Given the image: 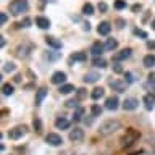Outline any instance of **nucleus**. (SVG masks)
<instances>
[{
    "label": "nucleus",
    "instance_id": "10",
    "mask_svg": "<svg viewBox=\"0 0 155 155\" xmlns=\"http://www.w3.org/2000/svg\"><path fill=\"white\" fill-rule=\"evenodd\" d=\"M131 53H133V50L128 47V48H123L121 52H118V53H115L113 55V60L115 61H121V60H126V58H129L131 57Z\"/></svg>",
    "mask_w": 155,
    "mask_h": 155
},
{
    "label": "nucleus",
    "instance_id": "9",
    "mask_svg": "<svg viewBox=\"0 0 155 155\" xmlns=\"http://www.w3.org/2000/svg\"><path fill=\"white\" fill-rule=\"evenodd\" d=\"M110 31H111V26H110L108 21H102V23H99V26H97V32H99L100 36H108Z\"/></svg>",
    "mask_w": 155,
    "mask_h": 155
},
{
    "label": "nucleus",
    "instance_id": "47",
    "mask_svg": "<svg viewBox=\"0 0 155 155\" xmlns=\"http://www.w3.org/2000/svg\"><path fill=\"white\" fill-rule=\"evenodd\" d=\"M152 26H153V29H155V19H153V21H152Z\"/></svg>",
    "mask_w": 155,
    "mask_h": 155
},
{
    "label": "nucleus",
    "instance_id": "25",
    "mask_svg": "<svg viewBox=\"0 0 155 155\" xmlns=\"http://www.w3.org/2000/svg\"><path fill=\"white\" fill-rule=\"evenodd\" d=\"M74 91V86L73 84H63V86H60V92L61 94H70V92H73Z\"/></svg>",
    "mask_w": 155,
    "mask_h": 155
},
{
    "label": "nucleus",
    "instance_id": "45",
    "mask_svg": "<svg viewBox=\"0 0 155 155\" xmlns=\"http://www.w3.org/2000/svg\"><path fill=\"white\" fill-rule=\"evenodd\" d=\"M137 10H140V5H134V7H133V12H137Z\"/></svg>",
    "mask_w": 155,
    "mask_h": 155
},
{
    "label": "nucleus",
    "instance_id": "40",
    "mask_svg": "<svg viewBox=\"0 0 155 155\" xmlns=\"http://www.w3.org/2000/svg\"><path fill=\"white\" fill-rule=\"evenodd\" d=\"M5 23H7V15L0 13V24H5Z\"/></svg>",
    "mask_w": 155,
    "mask_h": 155
},
{
    "label": "nucleus",
    "instance_id": "30",
    "mask_svg": "<svg viewBox=\"0 0 155 155\" xmlns=\"http://www.w3.org/2000/svg\"><path fill=\"white\" fill-rule=\"evenodd\" d=\"M94 66H97V68H105V66H107V61L104 60V58H99V57H97L95 60H94Z\"/></svg>",
    "mask_w": 155,
    "mask_h": 155
},
{
    "label": "nucleus",
    "instance_id": "11",
    "mask_svg": "<svg viewBox=\"0 0 155 155\" xmlns=\"http://www.w3.org/2000/svg\"><path fill=\"white\" fill-rule=\"evenodd\" d=\"M118 107H120L118 97H108V99L105 100V108L107 110H116Z\"/></svg>",
    "mask_w": 155,
    "mask_h": 155
},
{
    "label": "nucleus",
    "instance_id": "24",
    "mask_svg": "<svg viewBox=\"0 0 155 155\" xmlns=\"http://www.w3.org/2000/svg\"><path fill=\"white\" fill-rule=\"evenodd\" d=\"M32 126H34V131H36L37 134H41V133H42V121L39 120V118H34Z\"/></svg>",
    "mask_w": 155,
    "mask_h": 155
},
{
    "label": "nucleus",
    "instance_id": "27",
    "mask_svg": "<svg viewBox=\"0 0 155 155\" xmlns=\"http://www.w3.org/2000/svg\"><path fill=\"white\" fill-rule=\"evenodd\" d=\"M2 92H3V95H12L13 92H15V89H13V86H12V84H3Z\"/></svg>",
    "mask_w": 155,
    "mask_h": 155
},
{
    "label": "nucleus",
    "instance_id": "15",
    "mask_svg": "<svg viewBox=\"0 0 155 155\" xmlns=\"http://www.w3.org/2000/svg\"><path fill=\"white\" fill-rule=\"evenodd\" d=\"M45 44L48 47H52V48H61V42L58 41L57 37H52V36H47L45 37Z\"/></svg>",
    "mask_w": 155,
    "mask_h": 155
},
{
    "label": "nucleus",
    "instance_id": "22",
    "mask_svg": "<svg viewBox=\"0 0 155 155\" xmlns=\"http://www.w3.org/2000/svg\"><path fill=\"white\" fill-rule=\"evenodd\" d=\"M144 66H147V68H152V66H155V55H145L144 57Z\"/></svg>",
    "mask_w": 155,
    "mask_h": 155
},
{
    "label": "nucleus",
    "instance_id": "21",
    "mask_svg": "<svg viewBox=\"0 0 155 155\" xmlns=\"http://www.w3.org/2000/svg\"><path fill=\"white\" fill-rule=\"evenodd\" d=\"M104 94H105V91L102 89V87H95V89L91 92V97H92L94 100H99V99H102V97H104Z\"/></svg>",
    "mask_w": 155,
    "mask_h": 155
},
{
    "label": "nucleus",
    "instance_id": "32",
    "mask_svg": "<svg viewBox=\"0 0 155 155\" xmlns=\"http://www.w3.org/2000/svg\"><path fill=\"white\" fill-rule=\"evenodd\" d=\"M126 7V2H124V0H116V2H115V8L116 10H123Z\"/></svg>",
    "mask_w": 155,
    "mask_h": 155
},
{
    "label": "nucleus",
    "instance_id": "13",
    "mask_svg": "<svg viewBox=\"0 0 155 155\" xmlns=\"http://www.w3.org/2000/svg\"><path fill=\"white\" fill-rule=\"evenodd\" d=\"M105 50V45H102L100 42H95V44H92V47H91V53L94 57H100L102 53H104Z\"/></svg>",
    "mask_w": 155,
    "mask_h": 155
},
{
    "label": "nucleus",
    "instance_id": "26",
    "mask_svg": "<svg viewBox=\"0 0 155 155\" xmlns=\"http://www.w3.org/2000/svg\"><path fill=\"white\" fill-rule=\"evenodd\" d=\"M82 13L87 15V16H91V15H94V7H92V3H86L84 7H82Z\"/></svg>",
    "mask_w": 155,
    "mask_h": 155
},
{
    "label": "nucleus",
    "instance_id": "20",
    "mask_svg": "<svg viewBox=\"0 0 155 155\" xmlns=\"http://www.w3.org/2000/svg\"><path fill=\"white\" fill-rule=\"evenodd\" d=\"M45 95H47V89L45 87H41V89L37 91V94H36V105L37 107L42 104V100L45 99Z\"/></svg>",
    "mask_w": 155,
    "mask_h": 155
},
{
    "label": "nucleus",
    "instance_id": "1",
    "mask_svg": "<svg viewBox=\"0 0 155 155\" xmlns=\"http://www.w3.org/2000/svg\"><path fill=\"white\" fill-rule=\"evenodd\" d=\"M120 128H121V123L118 120H108V121H105V123L100 124L99 134L100 136H110V134H113L115 131H118Z\"/></svg>",
    "mask_w": 155,
    "mask_h": 155
},
{
    "label": "nucleus",
    "instance_id": "31",
    "mask_svg": "<svg viewBox=\"0 0 155 155\" xmlns=\"http://www.w3.org/2000/svg\"><path fill=\"white\" fill-rule=\"evenodd\" d=\"M3 71H5V73L15 71V65H13V63H5V65H3Z\"/></svg>",
    "mask_w": 155,
    "mask_h": 155
},
{
    "label": "nucleus",
    "instance_id": "46",
    "mask_svg": "<svg viewBox=\"0 0 155 155\" xmlns=\"http://www.w3.org/2000/svg\"><path fill=\"white\" fill-rule=\"evenodd\" d=\"M0 45H2V47L5 45V39L3 37H0Z\"/></svg>",
    "mask_w": 155,
    "mask_h": 155
},
{
    "label": "nucleus",
    "instance_id": "41",
    "mask_svg": "<svg viewBox=\"0 0 155 155\" xmlns=\"http://www.w3.org/2000/svg\"><path fill=\"white\" fill-rule=\"evenodd\" d=\"M23 24H24V28H28L29 24H31V19H29V18H24L23 23H21V26H23Z\"/></svg>",
    "mask_w": 155,
    "mask_h": 155
},
{
    "label": "nucleus",
    "instance_id": "36",
    "mask_svg": "<svg viewBox=\"0 0 155 155\" xmlns=\"http://www.w3.org/2000/svg\"><path fill=\"white\" fill-rule=\"evenodd\" d=\"M113 71L115 73H123V68H121V65H118V63H115V65H113Z\"/></svg>",
    "mask_w": 155,
    "mask_h": 155
},
{
    "label": "nucleus",
    "instance_id": "23",
    "mask_svg": "<svg viewBox=\"0 0 155 155\" xmlns=\"http://www.w3.org/2000/svg\"><path fill=\"white\" fill-rule=\"evenodd\" d=\"M116 47H118V42H116L115 39H107V42H105V50H115Z\"/></svg>",
    "mask_w": 155,
    "mask_h": 155
},
{
    "label": "nucleus",
    "instance_id": "14",
    "mask_svg": "<svg viewBox=\"0 0 155 155\" xmlns=\"http://www.w3.org/2000/svg\"><path fill=\"white\" fill-rule=\"evenodd\" d=\"M144 105L147 110H152L155 107V95L153 94H145L144 95Z\"/></svg>",
    "mask_w": 155,
    "mask_h": 155
},
{
    "label": "nucleus",
    "instance_id": "19",
    "mask_svg": "<svg viewBox=\"0 0 155 155\" xmlns=\"http://www.w3.org/2000/svg\"><path fill=\"white\" fill-rule=\"evenodd\" d=\"M87 60V55L84 52H78V53H73V55L70 57V63L73 61H86Z\"/></svg>",
    "mask_w": 155,
    "mask_h": 155
},
{
    "label": "nucleus",
    "instance_id": "37",
    "mask_svg": "<svg viewBox=\"0 0 155 155\" xmlns=\"http://www.w3.org/2000/svg\"><path fill=\"white\" fill-rule=\"evenodd\" d=\"M86 97V91L84 89H78V99H84Z\"/></svg>",
    "mask_w": 155,
    "mask_h": 155
},
{
    "label": "nucleus",
    "instance_id": "43",
    "mask_svg": "<svg viewBox=\"0 0 155 155\" xmlns=\"http://www.w3.org/2000/svg\"><path fill=\"white\" fill-rule=\"evenodd\" d=\"M19 81H21V74H16L15 76V82H19Z\"/></svg>",
    "mask_w": 155,
    "mask_h": 155
},
{
    "label": "nucleus",
    "instance_id": "6",
    "mask_svg": "<svg viewBox=\"0 0 155 155\" xmlns=\"http://www.w3.org/2000/svg\"><path fill=\"white\" fill-rule=\"evenodd\" d=\"M126 84H128V82H124L121 79H111L110 81V87L113 91H116V92H124L126 91Z\"/></svg>",
    "mask_w": 155,
    "mask_h": 155
},
{
    "label": "nucleus",
    "instance_id": "4",
    "mask_svg": "<svg viewBox=\"0 0 155 155\" xmlns=\"http://www.w3.org/2000/svg\"><path fill=\"white\" fill-rule=\"evenodd\" d=\"M26 131H28V128L26 126H15L13 129H10L8 131V137L10 139H13V140H16V139H19V137H23L24 134H26Z\"/></svg>",
    "mask_w": 155,
    "mask_h": 155
},
{
    "label": "nucleus",
    "instance_id": "8",
    "mask_svg": "<svg viewBox=\"0 0 155 155\" xmlns=\"http://www.w3.org/2000/svg\"><path fill=\"white\" fill-rule=\"evenodd\" d=\"M139 107V100L137 99H126L124 102H123V110H126V111H131V110H136Z\"/></svg>",
    "mask_w": 155,
    "mask_h": 155
},
{
    "label": "nucleus",
    "instance_id": "2",
    "mask_svg": "<svg viewBox=\"0 0 155 155\" xmlns=\"http://www.w3.org/2000/svg\"><path fill=\"white\" fill-rule=\"evenodd\" d=\"M139 137H140L139 131L134 128H129V129H126V134L121 137V144H123V147H131Z\"/></svg>",
    "mask_w": 155,
    "mask_h": 155
},
{
    "label": "nucleus",
    "instance_id": "7",
    "mask_svg": "<svg viewBox=\"0 0 155 155\" xmlns=\"http://www.w3.org/2000/svg\"><path fill=\"white\" fill-rule=\"evenodd\" d=\"M82 137H84V131L81 128H74L70 131V140H73V142H79V140H82Z\"/></svg>",
    "mask_w": 155,
    "mask_h": 155
},
{
    "label": "nucleus",
    "instance_id": "38",
    "mask_svg": "<svg viewBox=\"0 0 155 155\" xmlns=\"http://www.w3.org/2000/svg\"><path fill=\"white\" fill-rule=\"evenodd\" d=\"M107 8H108V7H107V3H104V2L99 3V10H100L102 13H105V12H107Z\"/></svg>",
    "mask_w": 155,
    "mask_h": 155
},
{
    "label": "nucleus",
    "instance_id": "35",
    "mask_svg": "<svg viewBox=\"0 0 155 155\" xmlns=\"http://www.w3.org/2000/svg\"><path fill=\"white\" fill-rule=\"evenodd\" d=\"M124 78H126V82H128V84H131V82L134 81V78H133V74H131V73H126Z\"/></svg>",
    "mask_w": 155,
    "mask_h": 155
},
{
    "label": "nucleus",
    "instance_id": "17",
    "mask_svg": "<svg viewBox=\"0 0 155 155\" xmlns=\"http://www.w3.org/2000/svg\"><path fill=\"white\" fill-rule=\"evenodd\" d=\"M36 24L41 29H48L50 28V21H48V18H45V16H37L36 18Z\"/></svg>",
    "mask_w": 155,
    "mask_h": 155
},
{
    "label": "nucleus",
    "instance_id": "28",
    "mask_svg": "<svg viewBox=\"0 0 155 155\" xmlns=\"http://www.w3.org/2000/svg\"><path fill=\"white\" fill-rule=\"evenodd\" d=\"M91 113H92V116H100V113H102V108L97 104H94L91 107Z\"/></svg>",
    "mask_w": 155,
    "mask_h": 155
},
{
    "label": "nucleus",
    "instance_id": "3",
    "mask_svg": "<svg viewBox=\"0 0 155 155\" xmlns=\"http://www.w3.org/2000/svg\"><path fill=\"white\" fill-rule=\"evenodd\" d=\"M28 10V0H12L10 3V13L12 15H21Z\"/></svg>",
    "mask_w": 155,
    "mask_h": 155
},
{
    "label": "nucleus",
    "instance_id": "42",
    "mask_svg": "<svg viewBox=\"0 0 155 155\" xmlns=\"http://www.w3.org/2000/svg\"><path fill=\"white\" fill-rule=\"evenodd\" d=\"M116 24H118V28L121 29V28H124L126 23H124V19H118V21H116Z\"/></svg>",
    "mask_w": 155,
    "mask_h": 155
},
{
    "label": "nucleus",
    "instance_id": "44",
    "mask_svg": "<svg viewBox=\"0 0 155 155\" xmlns=\"http://www.w3.org/2000/svg\"><path fill=\"white\" fill-rule=\"evenodd\" d=\"M147 47L149 48H153L155 47V42H147Z\"/></svg>",
    "mask_w": 155,
    "mask_h": 155
},
{
    "label": "nucleus",
    "instance_id": "5",
    "mask_svg": "<svg viewBox=\"0 0 155 155\" xmlns=\"http://www.w3.org/2000/svg\"><path fill=\"white\" fill-rule=\"evenodd\" d=\"M45 140H47L48 145H53V147H57V145H61V142H63L61 136L57 134V133H48V134L45 136Z\"/></svg>",
    "mask_w": 155,
    "mask_h": 155
},
{
    "label": "nucleus",
    "instance_id": "34",
    "mask_svg": "<svg viewBox=\"0 0 155 155\" xmlns=\"http://www.w3.org/2000/svg\"><path fill=\"white\" fill-rule=\"evenodd\" d=\"M66 107L68 108H78V100H68Z\"/></svg>",
    "mask_w": 155,
    "mask_h": 155
},
{
    "label": "nucleus",
    "instance_id": "33",
    "mask_svg": "<svg viewBox=\"0 0 155 155\" xmlns=\"http://www.w3.org/2000/svg\"><path fill=\"white\" fill-rule=\"evenodd\" d=\"M134 34H136V36H139V37H144V39H147V32H145V31H142V29H136V31H134Z\"/></svg>",
    "mask_w": 155,
    "mask_h": 155
},
{
    "label": "nucleus",
    "instance_id": "12",
    "mask_svg": "<svg viewBox=\"0 0 155 155\" xmlns=\"http://www.w3.org/2000/svg\"><path fill=\"white\" fill-rule=\"evenodd\" d=\"M65 81H66V73H63V71L53 73V76H52V82H53V84H63Z\"/></svg>",
    "mask_w": 155,
    "mask_h": 155
},
{
    "label": "nucleus",
    "instance_id": "16",
    "mask_svg": "<svg viewBox=\"0 0 155 155\" xmlns=\"http://www.w3.org/2000/svg\"><path fill=\"white\" fill-rule=\"evenodd\" d=\"M55 126L58 129H68L70 128V121H68L65 116H58L57 121H55Z\"/></svg>",
    "mask_w": 155,
    "mask_h": 155
},
{
    "label": "nucleus",
    "instance_id": "18",
    "mask_svg": "<svg viewBox=\"0 0 155 155\" xmlns=\"http://www.w3.org/2000/svg\"><path fill=\"white\" fill-rule=\"evenodd\" d=\"M99 78H100L99 73L91 71V73H87V74L84 76V82H87V84H92V82H97V81H99Z\"/></svg>",
    "mask_w": 155,
    "mask_h": 155
},
{
    "label": "nucleus",
    "instance_id": "39",
    "mask_svg": "<svg viewBox=\"0 0 155 155\" xmlns=\"http://www.w3.org/2000/svg\"><path fill=\"white\" fill-rule=\"evenodd\" d=\"M147 78H149V82H150V84H155V73H150Z\"/></svg>",
    "mask_w": 155,
    "mask_h": 155
},
{
    "label": "nucleus",
    "instance_id": "29",
    "mask_svg": "<svg viewBox=\"0 0 155 155\" xmlns=\"http://www.w3.org/2000/svg\"><path fill=\"white\" fill-rule=\"evenodd\" d=\"M82 115H84V108H76L74 115H73V120L74 121H79L82 118Z\"/></svg>",
    "mask_w": 155,
    "mask_h": 155
}]
</instances>
